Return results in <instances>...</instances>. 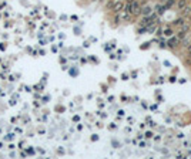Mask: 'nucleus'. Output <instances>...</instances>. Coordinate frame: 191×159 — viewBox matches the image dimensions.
Here are the masks:
<instances>
[{
    "label": "nucleus",
    "mask_w": 191,
    "mask_h": 159,
    "mask_svg": "<svg viewBox=\"0 0 191 159\" xmlns=\"http://www.w3.org/2000/svg\"><path fill=\"white\" fill-rule=\"evenodd\" d=\"M171 34H173V30H171V29H165V30H164V36H168V37H170Z\"/></svg>",
    "instance_id": "9b49d317"
},
{
    "label": "nucleus",
    "mask_w": 191,
    "mask_h": 159,
    "mask_svg": "<svg viewBox=\"0 0 191 159\" xmlns=\"http://www.w3.org/2000/svg\"><path fill=\"white\" fill-rule=\"evenodd\" d=\"M151 12H153V9H151L150 6H146L144 9H141V12H140V13H141V14H144V16H148Z\"/></svg>",
    "instance_id": "423d86ee"
},
{
    "label": "nucleus",
    "mask_w": 191,
    "mask_h": 159,
    "mask_svg": "<svg viewBox=\"0 0 191 159\" xmlns=\"http://www.w3.org/2000/svg\"><path fill=\"white\" fill-rule=\"evenodd\" d=\"M184 23H185V22H184V19H182V17H180V19H177V20H174V22H173V26H175V27H181Z\"/></svg>",
    "instance_id": "20e7f679"
},
{
    "label": "nucleus",
    "mask_w": 191,
    "mask_h": 159,
    "mask_svg": "<svg viewBox=\"0 0 191 159\" xmlns=\"http://www.w3.org/2000/svg\"><path fill=\"white\" fill-rule=\"evenodd\" d=\"M190 13H191V6H188V5H187V6L182 9V14H184V16H187V14H190Z\"/></svg>",
    "instance_id": "9d476101"
},
{
    "label": "nucleus",
    "mask_w": 191,
    "mask_h": 159,
    "mask_svg": "<svg viewBox=\"0 0 191 159\" xmlns=\"http://www.w3.org/2000/svg\"><path fill=\"white\" fill-rule=\"evenodd\" d=\"M190 40H191V33H190Z\"/></svg>",
    "instance_id": "ddd939ff"
},
{
    "label": "nucleus",
    "mask_w": 191,
    "mask_h": 159,
    "mask_svg": "<svg viewBox=\"0 0 191 159\" xmlns=\"http://www.w3.org/2000/svg\"><path fill=\"white\" fill-rule=\"evenodd\" d=\"M174 3H175V0H167V2L164 3V7H165V9L168 10V9H170V7H171V6H173Z\"/></svg>",
    "instance_id": "1a4fd4ad"
},
{
    "label": "nucleus",
    "mask_w": 191,
    "mask_h": 159,
    "mask_svg": "<svg viewBox=\"0 0 191 159\" xmlns=\"http://www.w3.org/2000/svg\"><path fill=\"white\" fill-rule=\"evenodd\" d=\"M187 33H188L187 30H182V29H181V30L178 31V34H177V39H178V40L181 41L182 39H185V36H187Z\"/></svg>",
    "instance_id": "39448f33"
},
{
    "label": "nucleus",
    "mask_w": 191,
    "mask_h": 159,
    "mask_svg": "<svg viewBox=\"0 0 191 159\" xmlns=\"http://www.w3.org/2000/svg\"><path fill=\"white\" fill-rule=\"evenodd\" d=\"M155 9H157V16H160V14H163V13H164V12L167 10V9H165V7L163 6V5H158V6H157Z\"/></svg>",
    "instance_id": "6e6552de"
},
{
    "label": "nucleus",
    "mask_w": 191,
    "mask_h": 159,
    "mask_svg": "<svg viewBox=\"0 0 191 159\" xmlns=\"http://www.w3.org/2000/svg\"><path fill=\"white\" fill-rule=\"evenodd\" d=\"M123 9H124V3H123V2H117V3L113 6V10H114L116 13H120V12H123Z\"/></svg>",
    "instance_id": "f03ea898"
},
{
    "label": "nucleus",
    "mask_w": 191,
    "mask_h": 159,
    "mask_svg": "<svg viewBox=\"0 0 191 159\" xmlns=\"http://www.w3.org/2000/svg\"><path fill=\"white\" fill-rule=\"evenodd\" d=\"M141 12V7H140V3L137 2V0H133L131 2V14H140Z\"/></svg>",
    "instance_id": "f257e3e1"
},
{
    "label": "nucleus",
    "mask_w": 191,
    "mask_h": 159,
    "mask_svg": "<svg viewBox=\"0 0 191 159\" xmlns=\"http://www.w3.org/2000/svg\"><path fill=\"white\" fill-rule=\"evenodd\" d=\"M185 6H187V0H178L177 2V9L178 10H182Z\"/></svg>",
    "instance_id": "7ed1b4c3"
},
{
    "label": "nucleus",
    "mask_w": 191,
    "mask_h": 159,
    "mask_svg": "<svg viewBox=\"0 0 191 159\" xmlns=\"http://www.w3.org/2000/svg\"><path fill=\"white\" fill-rule=\"evenodd\" d=\"M178 43H180V40H178L177 37H173V39H170V41H168V46H170V47H175Z\"/></svg>",
    "instance_id": "0eeeda50"
},
{
    "label": "nucleus",
    "mask_w": 191,
    "mask_h": 159,
    "mask_svg": "<svg viewBox=\"0 0 191 159\" xmlns=\"http://www.w3.org/2000/svg\"><path fill=\"white\" fill-rule=\"evenodd\" d=\"M187 51H188V54L191 56V43H190V44L187 46Z\"/></svg>",
    "instance_id": "f8f14e48"
}]
</instances>
